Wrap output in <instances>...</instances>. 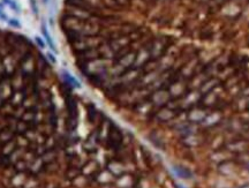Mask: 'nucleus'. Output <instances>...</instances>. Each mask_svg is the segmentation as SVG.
Instances as JSON below:
<instances>
[{"instance_id": "obj_3", "label": "nucleus", "mask_w": 249, "mask_h": 188, "mask_svg": "<svg viewBox=\"0 0 249 188\" xmlns=\"http://www.w3.org/2000/svg\"><path fill=\"white\" fill-rule=\"evenodd\" d=\"M9 24H10L12 27H15V28H19V27H20V24L16 22L15 20H10V21H9Z\"/></svg>"}, {"instance_id": "obj_4", "label": "nucleus", "mask_w": 249, "mask_h": 188, "mask_svg": "<svg viewBox=\"0 0 249 188\" xmlns=\"http://www.w3.org/2000/svg\"><path fill=\"white\" fill-rule=\"evenodd\" d=\"M178 187H179V188H181V186H178Z\"/></svg>"}, {"instance_id": "obj_1", "label": "nucleus", "mask_w": 249, "mask_h": 188, "mask_svg": "<svg viewBox=\"0 0 249 188\" xmlns=\"http://www.w3.org/2000/svg\"><path fill=\"white\" fill-rule=\"evenodd\" d=\"M17 31L0 28V188H112L100 167L106 118Z\"/></svg>"}, {"instance_id": "obj_2", "label": "nucleus", "mask_w": 249, "mask_h": 188, "mask_svg": "<svg viewBox=\"0 0 249 188\" xmlns=\"http://www.w3.org/2000/svg\"><path fill=\"white\" fill-rule=\"evenodd\" d=\"M174 172H175V174L178 175V177H180V178H183V179H186V178H190L191 177V172L189 171L188 169H186V167H182V166H174Z\"/></svg>"}]
</instances>
